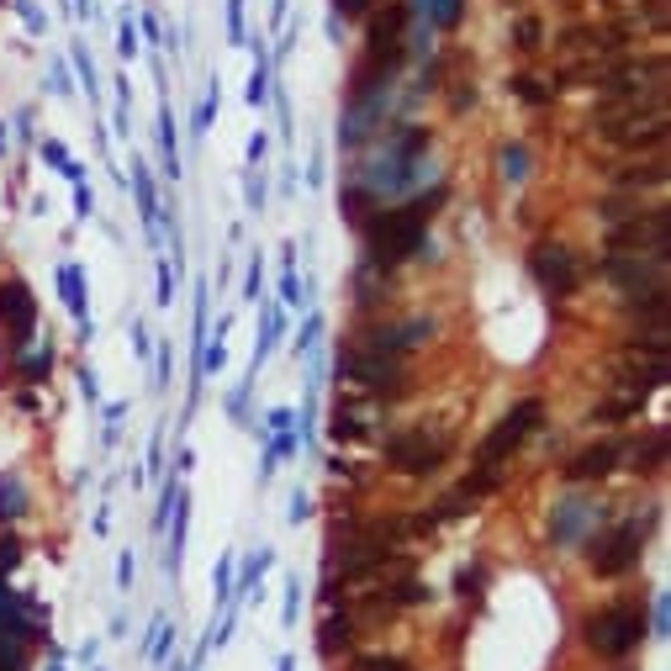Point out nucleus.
<instances>
[{
  "mask_svg": "<svg viewBox=\"0 0 671 671\" xmlns=\"http://www.w3.org/2000/svg\"><path fill=\"white\" fill-rule=\"evenodd\" d=\"M645 640V603H613L587 619V645L598 656H629Z\"/></svg>",
  "mask_w": 671,
  "mask_h": 671,
  "instance_id": "obj_1",
  "label": "nucleus"
},
{
  "mask_svg": "<svg viewBox=\"0 0 671 671\" xmlns=\"http://www.w3.org/2000/svg\"><path fill=\"white\" fill-rule=\"evenodd\" d=\"M608 249L613 254H624V249H640V254H656V259H666L671 254V212L666 207H656V212H635L629 222H619V228L608 233Z\"/></svg>",
  "mask_w": 671,
  "mask_h": 671,
  "instance_id": "obj_2",
  "label": "nucleus"
},
{
  "mask_svg": "<svg viewBox=\"0 0 671 671\" xmlns=\"http://www.w3.org/2000/svg\"><path fill=\"white\" fill-rule=\"evenodd\" d=\"M428 228V201H418V207H397V212H386L376 222V259H402V254H413L418 249V238Z\"/></svg>",
  "mask_w": 671,
  "mask_h": 671,
  "instance_id": "obj_3",
  "label": "nucleus"
},
{
  "mask_svg": "<svg viewBox=\"0 0 671 671\" xmlns=\"http://www.w3.org/2000/svg\"><path fill=\"white\" fill-rule=\"evenodd\" d=\"M386 460L402 476H428L444 460V439H428V428H402V434L386 439Z\"/></svg>",
  "mask_w": 671,
  "mask_h": 671,
  "instance_id": "obj_4",
  "label": "nucleus"
},
{
  "mask_svg": "<svg viewBox=\"0 0 671 671\" xmlns=\"http://www.w3.org/2000/svg\"><path fill=\"white\" fill-rule=\"evenodd\" d=\"M534 423H539V402H518L513 413L492 428V439L481 444V471L497 476V465H502V460H508V455L518 450V444L529 439V428H534Z\"/></svg>",
  "mask_w": 671,
  "mask_h": 671,
  "instance_id": "obj_5",
  "label": "nucleus"
},
{
  "mask_svg": "<svg viewBox=\"0 0 671 671\" xmlns=\"http://www.w3.org/2000/svg\"><path fill=\"white\" fill-rule=\"evenodd\" d=\"M534 275H539V286L555 291V296H571L576 286H582V265H576V254L561 249V244H539L534 249Z\"/></svg>",
  "mask_w": 671,
  "mask_h": 671,
  "instance_id": "obj_6",
  "label": "nucleus"
},
{
  "mask_svg": "<svg viewBox=\"0 0 671 671\" xmlns=\"http://www.w3.org/2000/svg\"><path fill=\"white\" fill-rule=\"evenodd\" d=\"M640 539H645L640 524L613 529L603 545H592V571H598V576H619V571H629V566L640 561Z\"/></svg>",
  "mask_w": 671,
  "mask_h": 671,
  "instance_id": "obj_7",
  "label": "nucleus"
},
{
  "mask_svg": "<svg viewBox=\"0 0 671 671\" xmlns=\"http://www.w3.org/2000/svg\"><path fill=\"white\" fill-rule=\"evenodd\" d=\"M32 312H37V307H32L27 286H16V281H11V286H0V318L11 323V344H16V349L32 339Z\"/></svg>",
  "mask_w": 671,
  "mask_h": 671,
  "instance_id": "obj_8",
  "label": "nucleus"
},
{
  "mask_svg": "<svg viewBox=\"0 0 671 671\" xmlns=\"http://www.w3.org/2000/svg\"><path fill=\"white\" fill-rule=\"evenodd\" d=\"M619 455H624V444H592V450H582L571 465H566V476L571 481H592V476H608L613 465H619Z\"/></svg>",
  "mask_w": 671,
  "mask_h": 671,
  "instance_id": "obj_9",
  "label": "nucleus"
},
{
  "mask_svg": "<svg viewBox=\"0 0 671 671\" xmlns=\"http://www.w3.org/2000/svg\"><path fill=\"white\" fill-rule=\"evenodd\" d=\"M344 370H349L360 386H370V391H402V370L386 365V360H360V354H354Z\"/></svg>",
  "mask_w": 671,
  "mask_h": 671,
  "instance_id": "obj_10",
  "label": "nucleus"
},
{
  "mask_svg": "<svg viewBox=\"0 0 671 671\" xmlns=\"http://www.w3.org/2000/svg\"><path fill=\"white\" fill-rule=\"evenodd\" d=\"M666 465V428H650L645 444H635V471H661Z\"/></svg>",
  "mask_w": 671,
  "mask_h": 671,
  "instance_id": "obj_11",
  "label": "nucleus"
},
{
  "mask_svg": "<svg viewBox=\"0 0 671 671\" xmlns=\"http://www.w3.org/2000/svg\"><path fill=\"white\" fill-rule=\"evenodd\" d=\"M354 645V624L349 619H328L323 624V650L328 656H339V650H349Z\"/></svg>",
  "mask_w": 671,
  "mask_h": 671,
  "instance_id": "obj_12",
  "label": "nucleus"
},
{
  "mask_svg": "<svg viewBox=\"0 0 671 671\" xmlns=\"http://www.w3.org/2000/svg\"><path fill=\"white\" fill-rule=\"evenodd\" d=\"M624 185H666V164L661 159H650V164H635L629 175H619Z\"/></svg>",
  "mask_w": 671,
  "mask_h": 671,
  "instance_id": "obj_13",
  "label": "nucleus"
},
{
  "mask_svg": "<svg viewBox=\"0 0 671 671\" xmlns=\"http://www.w3.org/2000/svg\"><path fill=\"white\" fill-rule=\"evenodd\" d=\"M360 434H365V418L339 407V413H333V439H360Z\"/></svg>",
  "mask_w": 671,
  "mask_h": 671,
  "instance_id": "obj_14",
  "label": "nucleus"
},
{
  "mask_svg": "<svg viewBox=\"0 0 671 671\" xmlns=\"http://www.w3.org/2000/svg\"><path fill=\"white\" fill-rule=\"evenodd\" d=\"M354 671H413V666L397 661V656H360V661H354Z\"/></svg>",
  "mask_w": 671,
  "mask_h": 671,
  "instance_id": "obj_15",
  "label": "nucleus"
},
{
  "mask_svg": "<svg viewBox=\"0 0 671 671\" xmlns=\"http://www.w3.org/2000/svg\"><path fill=\"white\" fill-rule=\"evenodd\" d=\"M518 48H524V53L539 48V22H534V16H524V22H518Z\"/></svg>",
  "mask_w": 671,
  "mask_h": 671,
  "instance_id": "obj_16",
  "label": "nucleus"
},
{
  "mask_svg": "<svg viewBox=\"0 0 671 671\" xmlns=\"http://www.w3.org/2000/svg\"><path fill=\"white\" fill-rule=\"evenodd\" d=\"M48 365H53L48 354H32V360L22 365V376H27V381H43V376H48Z\"/></svg>",
  "mask_w": 671,
  "mask_h": 671,
  "instance_id": "obj_17",
  "label": "nucleus"
},
{
  "mask_svg": "<svg viewBox=\"0 0 671 671\" xmlns=\"http://www.w3.org/2000/svg\"><path fill=\"white\" fill-rule=\"evenodd\" d=\"M513 90H518L524 101H545V96H550V90H539V80H529V74H524V80H513Z\"/></svg>",
  "mask_w": 671,
  "mask_h": 671,
  "instance_id": "obj_18",
  "label": "nucleus"
},
{
  "mask_svg": "<svg viewBox=\"0 0 671 671\" xmlns=\"http://www.w3.org/2000/svg\"><path fill=\"white\" fill-rule=\"evenodd\" d=\"M16 550H22V545H16V539L6 534V539H0V571H11L16 566Z\"/></svg>",
  "mask_w": 671,
  "mask_h": 671,
  "instance_id": "obj_19",
  "label": "nucleus"
},
{
  "mask_svg": "<svg viewBox=\"0 0 671 671\" xmlns=\"http://www.w3.org/2000/svg\"><path fill=\"white\" fill-rule=\"evenodd\" d=\"M365 6H370V0H339V11H344V16H360Z\"/></svg>",
  "mask_w": 671,
  "mask_h": 671,
  "instance_id": "obj_20",
  "label": "nucleus"
}]
</instances>
